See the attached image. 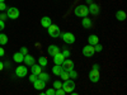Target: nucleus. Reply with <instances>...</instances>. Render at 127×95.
Wrapping results in <instances>:
<instances>
[{"label":"nucleus","instance_id":"f257e3e1","mask_svg":"<svg viewBox=\"0 0 127 95\" xmlns=\"http://www.w3.org/2000/svg\"><path fill=\"white\" fill-rule=\"evenodd\" d=\"M76 85H75V81L72 79H67V80H64V84H62V89L65 90V93H72L75 90Z\"/></svg>","mask_w":127,"mask_h":95},{"label":"nucleus","instance_id":"f03ea898","mask_svg":"<svg viewBox=\"0 0 127 95\" xmlns=\"http://www.w3.org/2000/svg\"><path fill=\"white\" fill-rule=\"evenodd\" d=\"M74 13H75V15L79 17V18H84V17H88L89 9H88L87 5H79V6L75 8V12Z\"/></svg>","mask_w":127,"mask_h":95},{"label":"nucleus","instance_id":"7ed1b4c3","mask_svg":"<svg viewBox=\"0 0 127 95\" xmlns=\"http://www.w3.org/2000/svg\"><path fill=\"white\" fill-rule=\"evenodd\" d=\"M48 34L51 38H59L61 36V30H60V27L56 25V24H51L48 28Z\"/></svg>","mask_w":127,"mask_h":95},{"label":"nucleus","instance_id":"20e7f679","mask_svg":"<svg viewBox=\"0 0 127 95\" xmlns=\"http://www.w3.org/2000/svg\"><path fill=\"white\" fill-rule=\"evenodd\" d=\"M60 37L62 38V41L65 42L66 45H72L74 42H75V36H74L71 32H65V33H61Z\"/></svg>","mask_w":127,"mask_h":95},{"label":"nucleus","instance_id":"39448f33","mask_svg":"<svg viewBox=\"0 0 127 95\" xmlns=\"http://www.w3.org/2000/svg\"><path fill=\"white\" fill-rule=\"evenodd\" d=\"M95 53V51H94V46H90V45H87V46H84L83 47V55L85 56V57H93Z\"/></svg>","mask_w":127,"mask_h":95},{"label":"nucleus","instance_id":"423d86ee","mask_svg":"<svg viewBox=\"0 0 127 95\" xmlns=\"http://www.w3.org/2000/svg\"><path fill=\"white\" fill-rule=\"evenodd\" d=\"M19 10H18V8H15V6H12V8H9L8 9V13H6V15H8V18H10V19H17L18 17H19Z\"/></svg>","mask_w":127,"mask_h":95},{"label":"nucleus","instance_id":"0eeeda50","mask_svg":"<svg viewBox=\"0 0 127 95\" xmlns=\"http://www.w3.org/2000/svg\"><path fill=\"white\" fill-rule=\"evenodd\" d=\"M99 77H100V75H99V70H90V72H89V80L92 81V82H98L99 81Z\"/></svg>","mask_w":127,"mask_h":95},{"label":"nucleus","instance_id":"6e6552de","mask_svg":"<svg viewBox=\"0 0 127 95\" xmlns=\"http://www.w3.org/2000/svg\"><path fill=\"white\" fill-rule=\"evenodd\" d=\"M61 66H62V69L65 71H70V70L74 69V61H71L70 58H65L64 62L61 63Z\"/></svg>","mask_w":127,"mask_h":95},{"label":"nucleus","instance_id":"1a4fd4ad","mask_svg":"<svg viewBox=\"0 0 127 95\" xmlns=\"http://www.w3.org/2000/svg\"><path fill=\"white\" fill-rule=\"evenodd\" d=\"M27 73H28V70L26 66H18L15 69V75L18 77H24V76H27Z\"/></svg>","mask_w":127,"mask_h":95},{"label":"nucleus","instance_id":"9d476101","mask_svg":"<svg viewBox=\"0 0 127 95\" xmlns=\"http://www.w3.org/2000/svg\"><path fill=\"white\" fill-rule=\"evenodd\" d=\"M88 9H89V14H93V15H98L99 12H100L99 5H98V4H95V3H92V4L89 5Z\"/></svg>","mask_w":127,"mask_h":95},{"label":"nucleus","instance_id":"9b49d317","mask_svg":"<svg viewBox=\"0 0 127 95\" xmlns=\"http://www.w3.org/2000/svg\"><path fill=\"white\" fill-rule=\"evenodd\" d=\"M33 86L36 90H43L46 88V81L41 80V79H37L34 82H33Z\"/></svg>","mask_w":127,"mask_h":95},{"label":"nucleus","instance_id":"f8f14e48","mask_svg":"<svg viewBox=\"0 0 127 95\" xmlns=\"http://www.w3.org/2000/svg\"><path fill=\"white\" fill-rule=\"evenodd\" d=\"M47 52H48V55H50V56H52V57H54L55 55L60 53V48H59L56 45H51V46H48V49H47Z\"/></svg>","mask_w":127,"mask_h":95},{"label":"nucleus","instance_id":"ddd939ff","mask_svg":"<svg viewBox=\"0 0 127 95\" xmlns=\"http://www.w3.org/2000/svg\"><path fill=\"white\" fill-rule=\"evenodd\" d=\"M23 62L26 63V65H28V66H32L33 63H36V60H34L33 56H31L29 53H27V55H24V60H23Z\"/></svg>","mask_w":127,"mask_h":95},{"label":"nucleus","instance_id":"4468645a","mask_svg":"<svg viewBox=\"0 0 127 95\" xmlns=\"http://www.w3.org/2000/svg\"><path fill=\"white\" fill-rule=\"evenodd\" d=\"M51 24H52V19L50 17H42V19H41V25L42 27H43V28H48Z\"/></svg>","mask_w":127,"mask_h":95},{"label":"nucleus","instance_id":"2eb2a0df","mask_svg":"<svg viewBox=\"0 0 127 95\" xmlns=\"http://www.w3.org/2000/svg\"><path fill=\"white\" fill-rule=\"evenodd\" d=\"M88 43H89L90 46H94V45L99 43V38H98V36H97V34H90V36L88 37Z\"/></svg>","mask_w":127,"mask_h":95},{"label":"nucleus","instance_id":"dca6fc26","mask_svg":"<svg viewBox=\"0 0 127 95\" xmlns=\"http://www.w3.org/2000/svg\"><path fill=\"white\" fill-rule=\"evenodd\" d=\"M64 60H65V57L62 56V53L60 52V53H57V55H55L54 56V63L55 65H61V63L64 62Z\"/></svg>","mask_w":127,"mask_h":95},{"label":"nucleus","instance_id":"f3484780","mask_svg":"<svg viewBox=\"0 0 127 95\" xmlns=\"http://www.w3.org/2000/svg\"><path fill=\"white\" fill-rule=\"evenodd\" d=\"M126 12H123V10H118L117 13H116V19L118 20V22H123V20L126 19Z\"/></svg>","mask_w":127,"mask_h":95},{"label":"nucleus","instance_id":"a211bd4d","mask_svg":"<svg viewBox=\"0 0 127 95\" xmlns=\"http://www.w3.org/2000/svg\"><path fill=\"white\" fill-rule=\"evenodd\" d=\"M31 71H32V73H34V75L38 76V73L42 72V67H41L39 65H36V63H33V65L31 66Z\"/></svg>","mask_w":127,"mask_h":95},{"label":"nucleus","instance_id":"6ab92c4d","mask_svg":"<svg viewBox=\"0 0 127 95\" xmlns=\"http://www.w3.org/2000/svg\"><path fill=\"white\" fill-rule=\"evenodd\" d=\"M13 60L17 63H20V62H23V60H24V55H22L20 52H17V53L13 55Z\"/></svg>","mask_w":127,"mask_h":95},{"label":"nucleus","instance_id":"aec40b11","mask_svg":"<svg viewBox=\"0 0 127 95\" xmlns=\"http://www.w3.org/2000/svg\"><path fill=\"white\" fill-rule=\"evenodd\" d=\"M62 66L61 65H55L54 67H52V73H54V75H56V76H60V73L62 72Z\"/></svg>","mask_w":127,"mask_h":95},{"label":"nucleus","instance_id":"412c9836","mask_svg":"<svg viewBox=\"0 0 127 95\" xmlns=\"http://www.w3.org/2000/svg\"><path fill=\"white\" fill-rule=\"evenodd\" d=\"M81 25L84 28H90L92 27V20L88 18V17H84L83 18V22H81Z\"/></svg>","mask_w":127,"mask_h":95},{"label":"nucleus","instance_id":"4be33fe9","mask_svg":"<svg viewBox=\"0 0 127 95\" xmlns=\"http://www.w3.org/2000/svg\"><path fill=\"white\" fill-rule=\"evenodd\" d=\"M38 65L43 69V67H46L47 65H48V62H47V58L46 57H43V56H41L39 58H38Z\"/></svg>","mask_w":127,"mask_h":95},{"label":"nucleus","instance_id":"5701e85b","mask_svg":"<svg viewBox=\"0 0 127 95\" xmlns=\"http://www.w3.org/2000/svg\"><path fill=\"white\" fill-rule=\"evenodd\" d=\"M38 79H41V80H43V81H50V75H48V73L47 72H43V71H42L41 73H38Z\"/></svg>","mask_w":127,"mask_h":95},{"label":"nucleus","instance_id":"b1692460","mask_svg":"<svg viewBox=\"0 0 127 95\" xmlns=\"http://www.w3.org/2000/svg\"><path fill=\"white\" fill-rule=\"evenodd\" d=\"M67 72H69V79H72V80H74V79H76V77L79 76V73L74 70V69L70 70V71H67Z\"/></svg>","mask_w":127,"mask_h":95},{"label":"nucleus","instance_id":"393cba45","mask_svg":"<svg viewBox=\"0 0 127 95\" xmlns=\"http://www.w3.org/2000/svg\"><path fill=\"white\" fill-rule=\"evenodd\" d=\"M8 43V36L6 34H0V45H6Z\"/></svg>","mask_w":127,"mask_h":95},{"label":"nucleus","instance_id":"a878e982","mask_svg":"<svg viewBox=\"0 0 127 95\" xmlns=\"http://www.w3.org/2000/svg\"><path fill=\"white\" fill-rule=\"evenodd\" d=\"M60 77H61L62 80H67V79H69V72L65 71V70H62V72L60 73Z\"/></svg>","mask_w":127,"mask_h":95},{"label":"nucleus","instance_id":"bb28decb","mask_svg":"<svg viewBox=\"0 0 127 95\" xmlns=\"http://www.w3.org/2000/svg\"><path fill=\"white\" fill-rule=\"evenodd\" d=\"M61 53H62V56L65 57V58H69V57L71 56V52H70L69 49H64V51L61 52Z\"/></svg>","mask_w":127,"mask_h":95},{"label":"nucleus","instance_id":"cd10ccee","mask_svg":"<svg viewBox=\"0 0 127 95\" xmlns=\"http://www.w3.org/2000/svg\"><path fill=\"white\" fill-rule=\"evenodd\" d=\"M102 49H103L102 45H99V43L94 45V51H95V52H102Z\"/></svg>","mask_w":127,"mask_h":95},{"label":"nucleus","instance_id":"c85d7f7f","mask_svg":"<svg viewBox=\"0 0 127 95\" xmlns=\"http://www.w3.org/2000/svg\"><path fill=\"white\" fill-rule=\"evenodd\" d=\"M64 94H66V93H65V90H64L62 88L56 89V91H55V95H64Z\"/></svg>","mask_w":127,"mask_h":95},{"label":"nucleus","instance_id":"c756f323","mask_svg":"<svg viewBox=\"0 0 127 95\" xmlns=\"http://www.w3.org/2000/svg\"><path fill=\"white\" fill-rule=\"evenodd\" d=\"M54 88H55V89L62 88V82H61V81H55V82H54Z\"/></svg>","mask_w":127,"mask_h":95},{"label":"nucleus","instance_id":"7c9ffc66","mask_svg":"<svg viewBox=\"0 0 127 95\" xmlns=\"http://www.w3.org/2000/svg\"><path fill=\"white\" fill-rule=\"evenodd\" d=\"M55 91H56L55 88L54 89H47L46 90V95H55Z\"/></svg>","mask_w":127,"mask_h":95},{"label":"nucleus","instance_id":"2f4dec72","mask_svg":"<svg viewBox=\"0 0 127 95\" xmlns=\"http://www.w3.org/2000/svg\"><path fill=\"white\" fill-rule=\"evenodd\" d=\"M37 79H38V76H37V75H34V73H32V75L29 76V81H31V82H34Z\"/></svg>","mask_w":127,"mask_h":95},{"label":"nucleus","instance_id":"473e14b6","mask_svg":"<svg viewBox=\"0 0 127 95\" xmlns=\"http://www.w3.org/2000/svg\"><path fill=\"white\" fill-rule=\"evenodd\" d=\"M6 9V4L3 1V3H0V12H4V10Z\"/></svg>","mask_w":127,"mask_h":95},{"label":"nucleus","instance_id":"72a5a7b5","mask_svg":"<svg viewBox=\"0 0 127 95\" xmlns=\"http://www.w3.org/2000/svg\"><path fill=\"white\" fill-rule=\"evenodd\" d=\"M19 52H20V53H22V55H27V53H28V49H27L26 47H22V48H20V51H19Z\"/></svg>","mask_w":127,"mask_h":95},{"label":"nucleus","instance_id":"f704fd0d","mask_svg":"<svg viewBox=\"0 0 127 95\" xmlns=\"http://www.w3.org/2000/svg\"><path fill=\"white\" fill-rule=\"evenodd\" d=\"M4 28H5V23H4V20L0 19V30H3Z\"/></svg>","mask_w":127,"mask_h":95},{"label":"nucleus","instance_id":"c9c22d12","mask_svg":"<svg viewBox=\"0 0 127 95\" xmlns=\"http://www.w3.org/2000/svg\"><path fill=\"white\" fill-rule=\"evenodd\" d=\"M6 18H8L6 13H1V14H0V19H1V20H5Z\"/></svg>","mask_w":127,"mask_h":95},{"label":"nucleus","instance_id":"e433bc0d","mask_svg":"<svg viewBox=\"0 0 127 95\" xmlns=\"http://www.w3.org/2000/svg\"><path fill=\"white\" fill-rule=\"evenodd\" d=\"M5 55V51H4V48L3 47H0V57H3Z\"/></svg>","mask_w":127,"mask_h":95},{"label":"nucleus","instance_id":"4c0bfd02","mask_svg":"<svg viewBox=\"0 0 127 95\" xmlns=\"http://www.w3.org/2000/svg\"><path fill=\"white\" fill-rule=\"evenodd\" d=\"M92 69L93 70H99V65H98V63H94V65L92 66Z\"/></svg>","mask_w":127,"mask_h":95},{"label":"nucleus","instance_id":"58836bf2","mask_svg":"<svg viewBox=\"0 0 127 95\" xmlns=\"http://www.w3.org/2000/svg\"><path fill=\"white\" fill-rule=\"evenodd\" d=\"M4 67H8V69L10 67V62H9V61H5V62H4Z\"/></svg>","mask_w":127,"mask_h":95},{"label":"nucleus","instance_id":"ea45409f","mask_svg":"<svg viewBox=\"0 0 127 95\" xmlns=\"http://www.w3.org/2000/svg\"><path fill=\"white\" fill-rule=\"evenodd\" d=\"M4 69V62H1V61H0V71H1Z\"/></svg>","mask_w":127,"mask_h":95},{"label":"nucleus","instance_id":"a19ab883","mask_svg":"<svg viewBox=\"0 0 127 95\" xmlns=\"http://www.w3.org/2000/svg\"><path fill=\"white\" fill-rule=\"evenodd\" d=\"M87 3H88V4H92V3H93V0H87Z\"/></svg>","mask_w":127,"mask_h":95},{"label":"nucleus","instance_id":"79ce46f5","mask_svg":"<svg viewBox=\"0 0 127 95\" xmlns=\"http://www.w3.org/2000/svg\"><path fill=\"white\" fill-rule=\"evenodd\" d=\"M3 1H5V0H0V3H3Z\"/></svg>","mask_w":127,"mask_h":95}]
</instances>
